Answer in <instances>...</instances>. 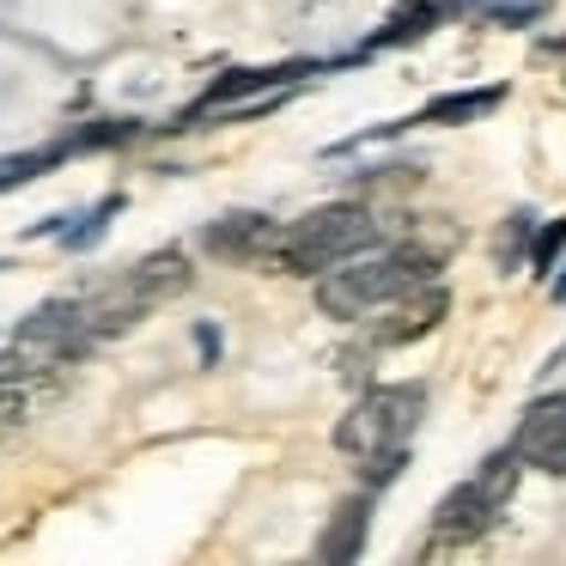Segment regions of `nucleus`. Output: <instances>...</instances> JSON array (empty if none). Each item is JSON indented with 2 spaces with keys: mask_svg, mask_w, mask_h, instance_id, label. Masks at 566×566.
Wrapping results in <instances>:
<instances>
[{
  "mask_svg": "<svg viewBox=\"0 0 566 566\" xmlns=\"http://www.w3.org/2000/svg\"><path fill=\"white\" fill-rule=\"evenodd\" d=\"M420 415H427V390H420V384H378V390H366L342 415L335 444H342L354 463H371V457H384V451H408Z\"/></svg>",
  "mask_w": 566,
  "mask_h": 566,
  "instance_id": "7ed1b4c3",
  "label": "nucleus"
},
{
  "mask_svg": "<svg viewBox=\"0 0 566 566\" xmlns=\"http://www.w3.org/2000/svg\"><path fill=\"white\" fill-rule=\"evenodd\" d=\"M560 250H566V220H554V226H542V238L530 244V269H536V274H548Z\"/></svg>",
  "mask_w": 566,
  "mask_h": 566,
  "instance_id": "4468645a",
  "label": "nucleus"
},
{
  "mask_svg": "<svg viewBox=\"0 0 566 566\" xmlns=\"http://www.w3.org/2000/svg\"><path fill=\"white\" fill-rule=\"evenodd\" d=\"M505 86H488V92H444V98H432L427 111H420V123H475V116L500 111Z\"/></svg>",
  "mask_w": 566,
  "mask_h": 566,
  "instance_id": "9d476101",
  "label": "nucleus"
},
{
  "mask_svg": "<svg viewBox=\"0 0 566 566\" xmlns=\"http://www.w3.org/2000/svg\"><path fill=\"white\" fill-rule=\"evenodd\" d=\"M128 286L140 293V305H165V298H177L189 286V256L184 250H153V256H140L135 269H128Z\"/></svg>",
  "mask_w": 566,
  "mask_h": 566,
  "instance_id": "1a4fd4ad",
  "label": "nucleus"
},
{
  "mask_svg": "<svg viewBox=\"0 0 566 566\" xmlns=\"http://www.w3.org/2000/svg\"><path fill=\"white\" fill-rule=\"evenodd\" d=\"M432 269H439V256H432V250H420V244H384V238H378V244H366L359 256L323 269L317 305L329 311V317H342V323H366V317H378L390 298H402L408 286L432 281Z\"/></svg>",
  "mask_w": 566,
  "mask_h": 566,
  "instance_id": "f257e3e1",
  "label": "nucleus"
},
{
  "mask_svg": "<svg viewBox=\"0 0 566 566\" xmlns=\"http://www.w3.org/2000/svg\"><path fill=\"white\" fill-rule=\"evenodd\" d=\"M554 298H560V305H566V269L554 274Z\"/></svg>",
  "mask_w": 566,
  "mask_h": 566,
  "instance_id": "dca6fc26",
  "label": "nucleus"
},
{
  "mask_svg": "<svg viewBox=\"0 0 566 566\" xmlns=\"http://www.w3.org/2000/svg\"><path fill=\"white\" fill-rule=\"evenodd\" d=\"M481 13L500 19V25H530L542 13V0H481Z\"/></svg>",
  "mask_w": 566,
  "mask_h": 566,
  "instance_id": "2eb2a0df",
  "label": "nucleus"
},
{
  "mask_svg": "<svg viewBox=\"0 0 566 566\" xmlns=\"http://www.w3.org/2000/svg\"><path fill=\"white\" fill-rule=\"evenodd\" d=\"M444 311H451L444 286H439V281H420V286H408L402 298H390V305L378 311V323H371V342H378V347L420 342V335H432V329L444 323Z\"/></svg>",
  "mask_w": 566,
  "mask_h": 566,
  "instance_id": "423d86ee",
  "label": "nucleus"
},
{
  "mask_svg": "<svg viewBox=\"0 0 566 566\" xmlns=\"http://www.w3.org/2000/svg\"><path fill=\"white\" fill-rule=\"evenodd\" d=\"M274 238H281V226H274L269 213H226V220H213L208 232H201V244L220 262H269Z\"/></svg>",
  "mask_w": 566,
  "mask_h": 566,
  "instance_id": "0eeeda50",
  "label": "nucleus"
},
{
  "mask_svg": "<svg viewBox=\"0 0 566 566\" xmlns=\"http://www.w3.org/2000/svg\"><path fill=\"white\" fill-rule=\"evenodd\" d=\"M512 488H517V451L505 444V451H493L488 463L475 469V475L457 481V488L439 500V512H432V548H457V542H475L481 530H488L493 517L505 512Z\"/></svg>",
  "mask_w": 566,
  "mask_h": 566,
  "instance_id": "20e7f679",
  "label": "nucleus"
},
{
  "mask_svg": "<svg viewBox=\"0 0 566 566\" xmlns=\"http://www.w3.org/2000/svg\"><path fill=\"white\" fill-rule=\"evenodd\" d=\"M67 153V140L62 147H50V153H25V159H0V189H19V184H31L38 171H50L55 159Z\"/></svg>",
  "mask_w": 566,
  "mask_h": 566,
  "instance_id": "f8f14e48",
  "label": "nucleus"
},
{
  "mask_svg": "<svg viewBox=\"0 0 566 566\" xmlns=\"http://www.w3.org/2000/svg\"><path fill=\"white\" fill-rule=\"evenodd\" d=\"M366 524H371V493H354V500L335 505V517L317 536V560L323 566H354L359 548H366Z\"/></svg>",
  "mask_w": 566,
  "mask_h": 566,
  "instance_id": "6e6552de",
  "label": "nucleus"
},
{
  "mask_svg": "<svg viewBox=\"0 0 566 566\" xmlns=\"http://www.w3.org/2000/svg\"><path fill=\"white\" fill-rule=\"evenodd\" d=\"M116 213H123V196H104L98 208H92L86 220L74 226V232H62V244H67V250H92V244L104 238V220H116Z\"/></svg>",
  "mask_w": 566,
  "mask_h": 566,
  "instance_id": "9b49d317",
  "label": "nucleus"
},
{
  "mask_svg": "<svg viewBox=\"0 0 566 566\" xmlns=\"http://www.w3.org/2000/svg\"><path fill=\"white\" fill-rule=\"evenodd\" d=\"M512 451L524 469H542V475H566V390L554 396H536L524 408L512 432Z\"/></svg>",
  "mask_w": 566,
  "mask_h": 566,
  "instance_id": "39448f33",
  "label": "nucleus"
},
{
  "mask_svg": "<svg viewBox=\"0 0 566 566\" xmlns=\"http://www.w3.org/2000/svg\"><path fill=\"white\" fill-rule=\"evenodd\" d=\"M530 213H512V220H505V232H500V269H512L517 256H530Z\"/></svg>",
  "mask_w": 566,
  "mask_h": 566,
  "instance_id": "ddd939ff",
  "label": "nucleus"
},
{
  "mask_svg": "<svg viewBox=\"0 0 566 566\" xmlns=\"http://www.w3.org/2000/svg\"><path fill=\"white\" fill-rule=\"evenodd\" d=\"M366 244H378V213L359 208V201H335V208H317V213H305V220L281 226L269 262L286 274H323V269H335V262L359 256Z\"/></svg>",
  "mask_w": 566,
  "mask_h": 566,
  "instance_id": "f03ea898",
  "label": "nucleus"
}]
</instances>
